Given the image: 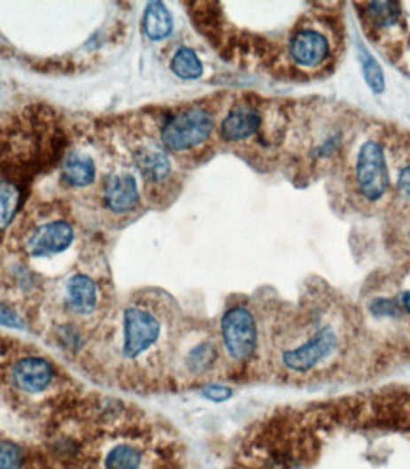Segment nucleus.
Listing matches in <instances>:
<instances>
[{
	"mask_svg": "<svg viewBox=\"0 0 410 469\" xmlns=\"http://www.w3.org/2000/svg\"><path fill=\"white\" fill-rule=\"evenodd\" d=\"M120 352L128 363H147L169 344L162 308L152 302H129L122 312Z\"/></svg>",
	"mask_w": 410,
	"mask_h": 469,
	"instance_id": "nucleus-2",
	"label": "nucleus"
},
{
	"mask_svg": "<svg viewBox=\"0 0 410 469\" xmlns=\"http://www.w3.org/2000/svg\"><path fill=\"white\" fill-rule=\"evenodd\" d=\"M135 166L147 184H164L171 177V160L164 146H141L135 151Z\"/></svg>",
	"mask_w": 410,
	"mask_h": 469,
	"instance_id": "nucleus-11",
	"label": "nucleus"
},
{
	"mask_svg": "<svg viewBox=\"0 0 410 469\" xmlns=\"http://www.w3.org/2000/svg\"><path fill=\"white\" fill-rule=\"evenodd\" d=\"M0 325L6 329H16V331H23L25 327H27V324H25L19 312L8 302H0Z\"/></svg>",
	"mask_w": 410,
	"mask_h": 469,
	"instance_id": "nucleus-19",
	"label": "nucleus"
},
{
	"mask_svg": "<svg viewBox=\"0 0 410 469\" xmlns=\"http://www.w3.org/2000/svg\"><path fill=\"white\" fill-rule=\"evenodd\" d=\"M27 467V452L10 439H0V469H25Z\"/></svg>",
	"mask_w": 410,
	"mask_h": 469,
	"instance_id": "nucleus-17",
	"label": "nucleus"
},
{
	"mask_svg": "<svg viewBox=\"0 0 410 469\" xmlns=\"http://www.w3.org/2000/svg\"><path fill=\"white\" fill-rule=\"evenodd\" d=\"M10 379L21 394L36 395L50 390L58 379V371L50 359L29 356L16 361L10 371Z\"/></svg>",
	"mask_w": 410,
	"mask_h": 469,
	"instance_id": "nucleus-7",
	"label": "nucleus"
},
{
	"mask_svg": "<svg viewBox=\"0 0 410 469\" xmlns=\"http://www.w3.org/2000/svg\"><path fill=\"white\" fill-rule=\"evenodd\" d=\"M101 302V289L94 277L86 274H74L65 285V306L76 317H88L96 314Z\"/></svg>",
	"mask_w": 410,
	"mask_h": 469,
	"instance_id": "nucleus-9",
	"label": "nucleus"
},
{
	"mask_svg": "<svg viewBox=\"0 0 410 469\" xmlns=\"http://www.w3.org/2000/svg\"><path fill=\"white\" fill-rule=\"evenodd\" d=\"M390 166L383 143L378 137H368L357 149L352 162V186L355 198L365 206H376L390 192Z\"/></svg>",
	"mask_w": 410,
	"mask_h": 469,
	"instance_id": "nucleus-4",
	"label": "nucleus"
},
{
	"mask_svg": "<svg viewBox=\"0 0 410 469\" xmlns=\"http://www.w3.org/2000/svg\"><path fill=\"white\" fill-rule=\"evenodd\" d=\"M220 350L234 367H247L260 352V321L245 302L228 304L219 325Z\"/></svg>",
	"mask_w": 410,
	"mask_h": 469,
	"instance_id": "nucleus-3",
	"label": "nucleus"
},
{
	"mask_svg": "<svg viewBox=\"0 0 410 469\" xmlns=\"http://www.w3.org/2000/svg\"><path fill=\"white\" fill-rule=\"evenodd\" d=\"M171 73L182 80H196L204 74V63L192 48H179L171 58Z\"/></svg>",
	"mask_w": 410,
	"mask_h": 469,
	"instance_id": "nucleus-15",
	"label": "nucleus"
},
{
	"mask_svg": "<svg viewBox=\"0 0 410 469\" xmlns=\"http://www.w3.org/2000/svg\"><path fill=\"white\" fill-rule=\"evenodd\" d=\"M143 33L149 40H164L174 31V18L164 3H151L144 10V16L141 21Z\"/></svg>",
	"mask_w": 410,
	"mask_h": 469,
	"instance_id": "nucleus-12",
	"label": "nucleus"
},
{
	"mask_svg": "<svg viewBox=\"0 0 410 469\" xmlns=\"http://www.w3.org/2000/svg\"><path fill=\"white\" fill-rule=\"evenodd\" d=\"M200 392L205 399L215 401V403H220V401H227L232 397L230 387L222 386V384H205Z\"/></svg>",
	"mask_w": 410,
	"mask_h": 469,
	"instance_id": "nucleus-20",
	"label": "nucleus"
},
{
	"mask_svg": "<svg viewBox=\"0 0 410 469\" xmlns=\"http://www.w3.org/2000/svg\"><path fill=\"white\" fill-rule=\"evenodd\" d=\"M97 169L94 160L84 156V154H71L65 160L63 169H61V179L74 189H84L96 181Z\"/></svg>",
	"mask_w": 410,
	"mask_h": 469,
	"instance_id": "nucleus-13",
	"label": "nucleus"
},
{
	"mask_svg": "<svg viewBox=\"0 0 410 469\" xmlns=\"http://www.w3.org/2000/svg\"><path fill=\"white\" fill-rule=\"evenodd\" d=\"M397 192L405 199H410V164H405L397 173Z\"/></svg>",
	"mask_w": 410,
	"mask_h": 469,
	"instance_id": "nucleus-21",
	"label": "nucleus"
},
{
	"mask_svg": "<svg viewBox=\"0 0 410 469\" xmlns=\"http://www.w3.org/2000/svg\"><path fill=\"white\" fill-rule=\"evenodd\" d=\"M340 29L327 13H317L313 21L298 23L287 40L289 63L302 74L329 73L337 63Z\"/></svg>",
	"mask_w": 410,
	"mask_h": 469,
	"instance_id": "nucleus-1",
	"label": "nucleus"
},
{
	"mask_svg": "<svg viewBox=\"0 0 410 469\" xmlns=\"http://www.w3.org/2000/svg\"><path fill=\"white\" fill-rule=\"evenodd\" d=\"M19 204H21L19 186L14 181L0 177V232H4L10 223L14 221Z\"/></svg>",
	"mask_w": 410,
	"mask_h": 469,
	"instance_id": "nucleus-14",
	"label": "nucleus"
},
{
	"mask_svg": "<svg viewBox=\"0 0 410 469\" xmlns=\"http://www.w3.org/2000/svg\"><path fill=\"white\" fill-rule=\"evenodd\" d=\"M74 241V229L65 221H51L36 229L25 239V251L33 259H48L67 251Z\"/></svg>",
	"mask_w": 410,
	"mask_h": 469,
	"instance_id": "nucleus-8",
	"label": "nucleus"
},
{
	"mask_svg": "<svg viewBox=\"0 0 410 469\" xmlns=\"http://www.w3.org/2000/svg\"><path fill=\"white\" fill-rule=\"evenodd\" d=\"M215 131V118L205 106H189L169 116L162 129V146L171 154H187L204 146Z\"/></svg>",
	"mask_w": 410,
	"mask_h": 469,
	"instance_id": "nucleus-5",
	"label": "nucleus"
},
{
	"mask_svg": "<svg viewBox=\"0 0 410 469\" xmlns=\"http://www.w3.org/2000/svg\"><path fill=\"white\" fill-rule=\"evenodd\" d=\"M264 113L255 103H236L224 114L219 133L224 143L237 145L253 139L262 131Z\"/></svg>",
	"mask_w": 410,
	"mask_h": 469,
	"instance_id": "nucleus-6",
	"label": "nucleus"
},
{
	"mask_svg": "<svg viewBox=\"0 0 410 469\" xmlns=\"http://www.w3.org/2000/svg\"><path fill=\"white\" fill-rule=\"evenodd\" d=\"M397 304L401 308V317H403V325L410 324V287L393 293Z\"/></svg>",
	"mask_w": 410,
	"mask_h": 469,
	"instance_id": "nucleus-22",
	"label": "nucleus"
},
{
	"mask_svg": "<svg viewBox=\"0 0 410 469\" xmlns=\"http://www.w3.org/2000/svg\"><path fill=\"white\" fill-rule=\"evenodd\" d=\"M104 206L116 215H126V213L135 211L139 206V186L131 173H112L104 181L103 189Z\"/></svg>",
	"mask_w": 410,
	"mask_h": 469,
	"instance_id": "nucleus-10",
	"label": "nucleus"
},
{
	"mask_svg": "<svg viewBox=\"0 0 410 469\" xmlns=\"http://www.w3.org/2000/svg\"><path fill=\"white\" fill-rule=\"evenodd\" d=\"M56 337H58V342H59V346L63 348V350H67V352L82 350L84 337H82L81 331H78L74 325H71V324L59 325L58 327V332H56Z\"/></svg>",
	"mask_w": 410,
	"mask_h": 469,
	"instance_id": "nucleus-18",
	"label": "nucleus"
},
{
	"mask_svg": "<svg viewBox=\"0 0 410 469\" xmlns=\"http://www.w3.org/2000/svg\"><path fill=\"white\" fill-rule=\"evenodd\" d=\"M357 58H360V61H361L367 86L375 93H382L383 88H386V80H383L380 63L373 56H370V51L363 44H357Z\"/></svg>",
	"mask_w": 410,
	"mask_h": 469,
	"instance_id": "nucleus-16",
	"label": "nucleus"
}]
</instances>
